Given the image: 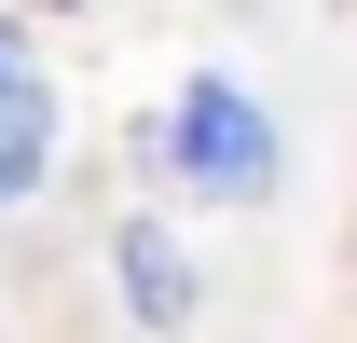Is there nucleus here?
Listing matches in <instances>:
<instances>
[{
    "mask_svg": "<svg viewBox=\"0 0 357 343\" xmlns=\"http://www.w3.org/2000/svg\"><path fill=\"white\" fill-rule=\"evenodd\" d=\"M165 165H178V192L261 206V192H275V124H261V96H234L220 69H206V83H178V110H165Z\"/></svg>",
    "mask_w": 357,
    "mask_h": 343,
    "instance_id": "f257e3e1",
    "label": "nucleus"
},
{
    "mask_svg": "<svg viewBox=\"0 0 357 343\" xmlns=\"http://www.w3.org/2000/svg\"><path fill=\"white\" fill-rule=\"evenodd\" d=\"M110 275H124V316H137V330H192V316H206L192 247H178L165 220H110Z\"/></svg>",
    "mask_w": 357,
    "mask_h": 343,
    "instance_id": "f03ea898",
    "label": "nucleus"
},
{
    "mask_svg": "<svg viewBox=\"0 0 357 343\" xmlns=\"http://www.w3.org/2000/svg\"><path fill=\"white\" fill-rule=\"evenodd\" d=\"M55 178V83H42V55L14 42L0 55V192H42Z\"/></svg>",
    "mask_w": 357,
    "mask_h": 343,
    "instance_id": "7ed1b4c3",
    "label": "nucleus"
}]
</instances>
